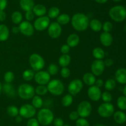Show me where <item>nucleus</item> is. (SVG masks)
I'll return each mask as SVG.
<instances>
[{"mask_svg":"<svg viewBox=\"0 0 126 126\" xmlns=\"http://www.w3.org/2000/svg\"><path fill=\"white\" fill-rule=\"evenodd\" d=\"M2 90V84H1V83L0 82V93H1Z\"/></svg>","mask_w":126,"mask_h":126,"instance_id":"nucleus-59","label":"nucleus"},{"mask_svg":"<svg viewBox=\"0 0 126 126\" xmlns=\"http://www.w3.org/2000/svg\"><path fill=\"white\" fill-rule=\"evenodd\" d=\"M7 5V0H0V11H4Z\"/></svg>","mask_w":126,"mask_h":126,"instance_id":"nucleus-51","label":"nucleus"},{"mask_svg":"<svg viewBox=\"0 0 126 126\" xmlns=\"http://www.w3.org/2000/svg\"><path fill=\"white\" fill-rule=\"evenodd\" d=\"M15 79V75L13 72L7 71L4 75V80L6 83H11L14 81Z\"/></svg>","mask_w":126,"mask_h":126,"instance_id":"nucleus-40","label":"nucleus"},{"mask_svg":"<svg viewBox=\"0 0 126 126\" xmlns=\"http://www.w3.org/2000/svg\"><path fill=\"white\" fill-rule=\"evenodd\" d=\"M105 65L104 61L100 59H95L92 62L91 66V72L95 76H100L104 72Z\"/></svg>","mask_w":126,"mask_h":126,"instance_id":"nucleus-14","label":"nucleus"},{"mask_svg":"<svg viewBox=\"0 0 126 126\" xmlns=\"http://www.w3.org/2000/svg\"><path fill=\"white\" fill-rule=\"evenodd\" d=\"M94 126H107L104 124H97L95 125Z\"/></svg>","mask_w":126,"mask_h":126,"instance_id":"nucleus-58","label":"nucleus"},{"mask_svg":"<svg viewBox=\"0 0 126 126\" xmlns=\"http://www.w3.org/2000/svg\"><path fill=\"white\" fill-rule=\"evenodd\" d=\"M79 117V116L77 111H71L70 114H69V118L71 121H76Z\"/></svg>","mask_w":126,"mask_h":126,"instance_id":"nucleus-49","label":"nucleus"},{"mask_svg":"<svg viewBox=\"0 0 126 126\" xmlns=\"http://www.w3.org/2000/svg\"><path fill=\"white\" fill-rule=\"evenodd\" d=\"M70 74H71V71L69 68H68L67 67H62L61 70H60V75H61L63 79H67L68 77H70Z\"/></svg>","mask_w":126,"mask_h":126,"instance_id":"nucleus-44","label":"nucleus"},{"mask_svg":"<svg viewBox=\"0 0 126 126\" xmlns=\"http://www.w3.org/2000/svg\"><path fill=\"white\" fill-rule=\"evenodd\" d=\"M52 122L54 126H63L64 125L63 120L62 118H60V117L54 119Z\"/></svg>","mask_w":126,"mask_h":126,"instance_id":"nucleus-48","label":"nucleus"},{"mask_svg":"<svg viewBox=\"0 0 126 126\" xmlns=\"http://www.w3.org/2000/svg\"><path fill=\"white\" fill-rule=\"evenodd\" d=\"M92 55L95 59L103 60L105 57V52L100 47H95L92 50Z\"/></svg>","mask_w":126,"mask_h":126,"instance_id":"nucleus-28","label":"nucleus"},{"mask_svg":"<svg viewBox=\"0 0 126 126\" xmlns=\"http://www.w3.org/2000/svg\"><path fill=\"white\" fill-rule=\"evenodd\" d=\"M102 91L100 88L95 86V85L90 86L87 90V95L91 100L93 101H98L101 99Z\"/></svg>","mask_w":126,"mask_h":126,"instance_id":"nucleus-16","label":"nucleus"},{"mask_svg":"<svg viewBox=\"0 0 126 126\" xmlns=\"http://www.w3.org/2000/svg\"><path fill=\"white\" fill-rule=\"evenodd\" d=\"M59 66L55 63H51L49 65L47 71L50 75H55L59 72Z\"/></svg>","mask_w":126,"mask_h":126,"instance_id":"nucleus-39","label":"nucleus"},{"mask_svg":"<svg viewBox=\"0 0 126 126\" xmlns=\"http://www.w3.org/2000/svg\"><path fill=\"white\" fill-rule=\"evenodd\" d=\"M63 126H70V125H68V124H65V125H63Z\"/></svg>","mask_w":126,"mask_h":126,"instance_id":"nucleus-61","label":"nucleus"},{"mask_svg":"<svg viewBox=\"0 0 126 126\" xmlns=\"http://www.w3.org/2000/svg\"><path fill=\"white\" fill-rule=\"evenodd\" d=\"M89 19L86 14L82 13H76L71 18V23L73 28L78 32L86 30L89 25Z\"/></svg>","mask_w":126,"mask_h":126,"instance_id":"nucleus-1","label":"nucleus"},{"mask_svg":"<svg viewBox=\"0 0 126 126\" xmlns=\"http://www.w3.org/2000/svg\"><path fill=\"white\" fill-rule=\"evenodd\" d=\"M117 106L121 111L126 110V97L124 95L118 97L117 100Z\"/></svg>","mask_w":126,"mask_h":126,"instance_id":"nucleus-38","label":"nucleus"},{"mask_svg":"<svg viewBox=\"0 0 126 126\" xmlns=\"http://www.w3.org/2000/svg\"><path fill=\"white\" fill-rule=\"evenodd\" d=\"M89 27L94 32H98L102 30V23L97 19H93L89 21Z\"/></svg>","mask_w":126,"mask_h":126,"instance_id":"nucleus-24","label":"nucleus"},{"mask_svg":"<svg viewBox=\"0 0 126 126\" xmlns=\"http://www.w3.org/2000/svg\"><path fill=\"white\" fill-rule=\"evenodd\" d=\"M113 25L110 21H106L102 23V30L103 32H110L113 30Z\"/></svg>","mask_w":126,"mask_h":126,"instance_id":"nucleus-42","label":"nucleus"},{"mask_svg":"<svg viewBox=\"0 0 126 126\" xmlns=\"http://www.w3.org/2000/svg\"><path fill=\"white\" fill-rule=\"evenodd\" d=\"M20 6L23 11H32L34 6V2L33 0H20Z\"/></svg>","mask_w":126,"mask_h":126,"instance_id":"nucleus-23","label":"nucleus"},{"mask_svg":"<svg viewBox=\"0 0 126 126\" xmlns=\"http://www.w3.org/2000/svg\"><path fill=\"white\" fill-rule=\"evenodd\" d=\"M97 112L100 116L103 118H108L113 115L114 107L111 103H103L100 104L97 109Z\"/></svg>","mask_w":126,"mask_h":126,"instance_id":"nucleus-7","label":"nucleus"},{"mask_svg":"<svg viewBox=\"0 0 126 126\" xmlns=\"http://www.w3.org/2000/svg\"><path fill=\"white\" fill-rule=\"evenodd\" d=\"M96 81V76H95L92 72L85 73L82 77V82L88 86H92L95 85Z\"/></svg>","mask_w":126,"mask_h":126,"instance_id":"nucleus-20","label":"nucleus"},{"mask_svg":"<svg viewBox=\"0 0 126 126\" xmlns=\"http://www.w3.org/2000/svg\"><path fill=\"white\" fill-rule=\"evenodd\" d=\"M114 121L119 124H123L126 122V114L123 111H116L113 114Z\"/></svg>","mask_w":126,"mask_h":126,"instance_id":"nucleus-22","label":"nucleus"},{"mask_svg":"<svg viewBox=\"0 0 126 126\" xmlns=\"http://www.w3.org/2000/svg\"><path fill=\"white\" fill-rule=\"evenodd\" d=\"M123 95L126 97V84L125 86L124 87V88H123Z\"/></svg>","mask_w":126,"mask_h":126,"instance_id":"nucleus-57","label":"nucleus"},{"mask_svg":"<svg viewBox=\"0 0 126 126\" xmlns=\"http://www.w3.org/2000/svg\"></svg>","mask_w":126,"mask_h":126,"instance_id":"nucleus-62","label":"nucleus"},{"mask_svg":"<svg viewBox=\"0 0 126 126\" xmlns=\"http://www.w3.org/2000/svg\"><path fill=\"white\" fill-rule=\"evenodd\" d=\"M100 42L105 47H109L113 42V37L110 32H103L100 35Z\"/></svg>","mask_w":126,"mask_h":126,"instance_id":"nucleus-17","label":"nucleus"},{"mask_svg":"<svg viewBox=\"0 0 126 126\" xmlns=\"http://www.w3.org/2000/svg\"><path fill=\"white\" fill-rule=\"evenodd\" d=\"M34 74L35 73H34V71L33 69H27V70H24L22 73V78L25 81H31V80L34 79Z\"/></svg>","mask_w":126,"mask_h":126,"instance_id":"nucleus-32","label":"nucleus"},{"mask_svg":"<svg viewBox=\"0 0 126 126\" xmlns=\"http://www.w3.org/2000/svg\"><path fill=\"white\" fill-rule=\"evenodd\" d=\"M115 80L120 84L126 85V69L122 67L119 68L116 71Z\"/></svg>","mask_w":126,"mask_h":126,"instance_id":"nucleus-18","label":"nucleus"},{"mask_svg":"<svg viewBox=\"0 0 126 126\" xmlns=\"http://www.w3.org/2000/svg\"><path fill=\"white\" fill-rule=\"evenodd\" d=\"M8 96L11 98H14L16 96V92L13 85L10 83H5L2 86V90Z\"/></svg>","mask_w":126,"mask_h":126,"instance_id":"nucleus-25","label":"nucleus"},{"mask_svg":"<svg viewBox=\"0 0 126 126\" xmlns=\"http://www.w3.org/2000/svg\"><path fill=\"white\" fill-rule=\"evenodd\" d=\"M7 114L12 117H16L19 114V109L14 105L9 106L6 109Z\"/></svg>","mask_w":126,"mask_h":126,"instance_id":"nucleus-34","label":"nucleus"},{"mask_svg":"<svg viewBox=\"0 0 126 126\" xmlns=\"http://www.w3.org/2000/svg\"><path fill=\"white\" fill-rule=\"evenodd\" d=\"M36 113V109L30 104H24L19 108V115L23 118L30 119L34 117Z\"/></svg>","mask_w":126,"mask_h":126,"instance_id":"nucleus-9","label":"nucleus"},{"mask_svg":"<svg viewBox=\"0 0 126 126\" xmlns=\"http://www.w3.org/2000/svg\"><path fill=\"white\" fill-rule=\"evenodd\" d=\"M101 98L105 103H111L112 101V95L111 93L108 91H105L102 93V96Z\"/></svg>","mask_w":126,"mask_h":126,"instance_id":"nucleus-41","label":"nucleus"},{"mask_svg":"<svg viewBox=\"0 0 126 126\" xmlns=\"http://www.w3.org/2000/svg\"><path fill=\"white\" fill-rule=\"evenodd\" d=\"M6 17H7V16H6V14L4 11H0V22H3V21H4L6 20Z\"/></svg>","mask_w":126,"mask_h":126,"instance_id":"nucleus-53","label":"nucleus"},{"mask_svg":"<svg viewBox=\"0 0 126 126\" xmlns=\"http://www.w3.org/2000/svg\"><path fill=\"white\" fill-rule=\"evenodd\" d=\"M51 75L46 70H39L34 74V80L38 85H46L50 80Z\"/></svg>","mask_w":126,"mask_h":126,"instance_id":"nucleus-12","label":"nucleus"},{"mask_svg":"<svg viewBox=\"0 0 126 126\" xmlns=\"http://www.w3.org/2000/svg\"><path fill=\"white\" fill-rule=\"evenodd\" d=\"M43 100L41 96L38 95H34L32 99V105L35 107L36 109H41L43 106Z\"/></svg>","mask_w":126,"mask_h":126,"instance_id":"nucleus-30","label":"nucleus"},{"mask_svg":"<svg viewBox=\"0 0 126 126\" xmlns=\"http://www.w3.org/2000/svg\"><path fill=\"white\" fill-rule=\"evenodd\" d=\"M83 82L80 79H74L71 80L68 86V93L72 96H75L81 92L83 88Z\"/></svg>","mask_w":126,"mask_h":126,"instance_id":"nucleus-11","label":"nucleus"},{"mask_svg":"<svg viewBox=\"0 0 126 126\" xmlns=\"http://www.w3.org/2000/svg\"><path fill=\"white\" fill-rule=\"evenodd\" d=\"M11 20L14 24L19 25L23 21L22 14L19 11H14L11 15Z\"/></svg>","mask_w":126,"mask_h":126,"instance_id":"nucleus-31","label":"nucleus"},{"mask_svg":"<svg viewBox=\"0 0 126 126\" xmlns=\"http://www.w3.org/2000/svg\"><path fill=\"white\" fill-rule=\"evenodd\" d=\"M112 1H114V2H119V1H121V0H112Z\"/></svg>","mask_w":126,"mask_h":126,"instance_id":"nucleus-60","label":"nucleus"},{"mask_svg":"<svg viewBox=\"0 0 126 126\" xmlns=\"http://www.w3.org/2000/svg\"><path fill=\"white\" fill-rule=\"evenodd\" d=\"M40 124L38 122V119L35 118L28 119V121H27V126H39Z\"/></svg>","mask_w":126,"mask_h":126,"instance_id":"nucleus-45","label":"nucleus"},{"mask_svg":"<svg viewBox=\"0 0 126 126\" xmlns=\"http://www.w3.org/2000/svg\"><path fill=\"white\" fill-rule=\"evenodd\" d=\"M62 28L57 22H52L50 23L47 28V33L49 37L53 39H57L62 34Z\"/></svg>","mask_w":126,"mask_h":126,"instance_id":"nucleus-13","label":"nucleus"},{"mask_svg":"<svg viewBox=\"0 0 126 126\" xmlns=\"http://www.w3.org/2000/svg\"><path fill=\"white\" fill-rule=\"evenodd\" d=\"M109 16L113 21L116 22H121L126 19V9L123 6L118 5L110 9Z\"/></svg>","mask_w":126,"mask_h":126,"instance_id":"nucleus-3","label":"nucleus"},{"mask_svg":"<svg viewBox=\"0 0 126 126\" xmlns=\"http://www.w3.org/2000/svg\"><path fill=\"white\" fill-rule=\"evenodd\" d=\"M73 101V98L71 95L70 93L66 94L63 97L62 99V105L64 106V107H68V106H71Z\"/></svg>","mask_w":126,"mask_h":126,"instance_id":"nucleus-35","label":"nucleus"},{"mask_svg":"<svg viewBox=\"0 0 126 126\" xmlns=\"http://www.w3.org/2000/svg\"><path fill=\"white\" fill-rule=\"evenodd\" d=\"M95 85L98 86V87L101 88L104 85V82H103V80L101 79H96L95 83Z\"/></svg>","mask_w":126,"mask_h":126,"instance_id":"nucleus-52","label":"nucleus"},{"mask_svg":"<svg viewBox=\"0 0 126 126\" xmlns=\"http://www.w3.org/2000/svg\"><path fill=\"white\" fill-rule=\"evenodd\" d=\"M25 17L26 19V21L31 22L33 21L34 18V14L32 11H29L25 12Z\"/></svg>","mask_w":126,"mask_h":126,"instance_id":"nucleus-46","label":"nucleus"},{"mask_svg":"<svg viewBox=\"0 0 126 126\" xmlns=\"http://www.w3.org/2000/svg\"><path fill=\"white\" fill-rule=\"evenodd\" d=\"M29 63L31 68L34 72L43 70L45 66V61L44 58L38 53H33L29 58Z\"/></svg>","mask_w":126,"mask_h":126,"instance_id":"nucleus-6","label":"nucleus"},{"mask_svg":"<svg viewBox=\"0 0 126 126\" xmlns=\"http://www.w3.org/2000/svg\"><path fill=\"white\" fill-rule=\"evenodd\" d=\"M48 91L55 96H60L63 93L65 86L62 82L59 79L50 80L47 85Z\"/></svg>","mask_w":126,"mask_h":126,"instance_id":"nucleus-5","label":"nucleus"},{"mask_svg":"<svg viewBox=\"0 0 126 126\" xmlns=\"http://www.w3.org/2000/svg\"><path fill=\"white\" fill-rule=\"evenodd\" d=\"M76 126H90V124L86 118L79 117L76 121Z\"/></svg>","mask_w":126,"mask_h":126,"instance_id":"nucleus-43","label":"nucleus"},{"mask_svg":"<svg viewBox=\"0 0 126 126\" xmlns=\"http://www.w3.org/2000/svg\"><path fill=\"white\" fill-rule=\"evenodd\" d=\"M9 29L7 25L0 24V42H5L9 37Z\"/></svg>","mask_w":126,"mask_h":126,"instance_id":"nucleus-26","label":"nucleus"},{"mask_svg":"<svg viewBox=\"0 0 126 126\" xmlns=\"http://www.w3.org/2000/svg\"><path fill=\"white\" fill-rule=\"evenodd\" d=\"M17 94L22 100H31L35 95L34 88L30 84H22L17 89Z\"/></svg>","mask_w":126,"mask_h":126,"instance_id":"nucleus-4","label":"nucleus"},{"mask_svg":"<svg viewBox=\"0 0 126 126\" xmlns=\"http://www.w3.org/2000/svg\"><path fill=\"white\" fill-rule=\"evenodd\" d=\"M37 119L41 125L47 126L52 123L54 116L52 111L49 108H41L37 114Z\"/></svg>","mask_w":126,"mask_h":126,"instance_id":"nucleus-2","label":"nucleus"},{"mask_svg":"<svg viewBox=\"0 0 126 126\" xmlns=\"http://www.w3.org/2000/svg\"><path fill=\"white\" fill-rule=\"evenodd\" d=\"M50 23V19L48 16H42L39 17L34 21L33 27L34 30L37 31H44L48 28Z\"/></svg>","mask_w":126,"mask_h":126,"instance_id":"nucleus-10","label":"nucleus"},{"mask_svg":"<svg viewBox=\"0 0 126 126\" xmlns=\"http://www.w3.org/2000/svg\"><path fill=\"white\" fill-rule=\"evenodd\" d=\"M104 61V64L105 67H111L114 64V61L111 58H107L105 60L103 61Z\"/></svg>","mask_w":126,"mask_h":126,"instance_id":"nucleus-50","label":"nucleus"},{"mask_svg":"<svg viewBox=\"0 0 126 126\" xmlns=\"http://www.w3.org/2000/svg\"><path fill=\"white\" fill-rule=\"evenodd\" d=\"M20 32L27 37H31L34 34V28L33 25L30 22L23 21L18 25Z\"/></svg>","mask_w":126,"mask_h":126,"instance_id":"nucleus-15","label":"nucleus"},{"mask_svg":"<svg viewBox=\"0 0 126 126\" xmlns=\"http://www.w3.org/2000/svg\"><path fill=\"white\" fill-rule=\"evenodd\" d=\"M70 21H71V18L67 14H62L57 17V22L60 25H65L70 22Z\"/></svg>","mask_w":126,"mask_h":126,"instance_id":"nucleus-29","label":"nucleus"},{"mask_svg":"<svg viewBox=\"0 0 126 126\" xmlns=\"http://www.w3.org/2000/svg\"><path fill=\"white\" fill-rule=\"evenodd\" d=\"M95 2H97L98 4H104L108 1V0H95Z\"/></svg>","mask_w":126,"mask_h":126,"instance_id":"nucleus-56","label":"nucleus"},{"mask_svg":"<svg viewBox=\"0 0 126 126\" xmlns=\"http://www.w3.org/2000/svg\"><path fill=\"white\" fill-rule=\"evenodd\" d=\"M92 111V106L90 102L87 101H82L78 105L77 112L80 117L86 118L91 114Z\"/></svg>","mask_w":126,"mask_h":126,"instance_id":"nucleus-8","label":"nucleus"},{"mask_svg":"<svg viewBox=\"0 0 126 126\" xmlns=\"http://www.w3.org/2000/svg\"><path fill=\"white\" fill-rule=\"evenodd\" d=\"M12 32L13 33H14V34H17V33H19L20 30H19V28H18V27H17V26H14V27H12Z\"/></svg>","mask_w":126,"mask_h":126,"instance_id":"nucleus-54","label":"nucleus"},{"mask_svg":"<svg viewBox=\"0 0 126 126\" xmlns=\"http://www.w3.org/2000/svg\"><path fill=\"white\" fill-rule=\"evenodd\" d=\"M32 11L34 13V16H36L38 17H42V16H44L46 14L47 8L44 5L38 4L34 5L33 9H32Z\"/></svg>","mask_w":126,"mask_h":126,"instance_id":"nucleus-21","label":"nucleus"},{"mask_svg":"<svg viewBox=\"0 0 126 126\" xmlns=\"http://www.w3.org/2000/svg\"><path fill=\"white\" fill-rule=\"evenodd\" d=\"M70 48H71L67 44H63L61 46V48H60V52L63 54H68L69 52L70 51Z\"/></svg>","mask_w":126,"mask_h":126,"instance_id":"nucleus-47","label":"nucleus"},{"mask_svg":"<svg viewBox=\"0 0 126 126\" xmlns=\"http://www.w3.org/2000/svg\"><path fill=\"white\" fill-rule=\"evenodd\" d=\"M71 61V56L68 54H62L59 58L58 62H59V64L60 67H67L68 65H70Z\"/></svg>","mask_w":126,"mask_h":126,"instance_id":"nucleus-27","label":"nucleus"},{"mask_svg":"<svg viewBox=\"0 0 126 126\" xmlns=\"http://www.w3.org/2000/svg\"><path fill=\"white\" fill-rule=\"evenodd\" d=\"M34 91H35L36 95L40 96L46 95L48 92V90L46 85H38L36 87L34 88Z\"/></svg>","mask_w":126,"mask_h":126,"instance_id":"nucleus-36","label":"nucleus"},{"mask_svg":"<svg viewBox=\"0 0 126 126\" xmlns=\"http://www.w3.org/2000/svg\"><path fill=\"white\" fill-rule=\"evenodd\" d=\"M22 119H23V117L19 114L16 117V122H17V123H20V122H22Z\"/></svg>","mask_w":126,"mask_h":126,"instance_id":"nucleus-55","label":"nucleus"},{"mask_svg":"<svg viewBox=\"0 0 126 126\" xmlns=\"http://www.w3.org/2000/svg\"><path fill=\"white\" fill-rule=\"evenodd\" d=\"M105 88L110 91L113 90L116 86V81L113 79H108L104 82Z\"/></svg>","mask_w":126,"mask_h":126,"instance_id":"nucleus-33","label":"nucleus"},{"mask_svg":"<svg viewBox=\"0 0 126 126\" xmlns=\"http://www.w3.org/2000/svg\"><path fill=\"white\" fill-rule=\"evenodd\" d=\"M60 15V9L57 7H52L48 11V17L49 19H57Z\"/></svg>","mask_w":126,"mask_h":126,"instance_id":"nucleus-37","label":"nucleus"},{"mask_svg":"<svg viewBox=\"0 0 126 126\" xmlns=\"http://www.w3.org/2000/svg\"><path fill=\"white\" fill-rule=\"evenodd\" d=\"M80 42L79 36L76 33H71L66 38V44L70 48L77 46Z\"/></svg>","mask_w":126,"mask_h":126,"instance_id":"nucleus-19","label":"nucleus"}]
</instances>
